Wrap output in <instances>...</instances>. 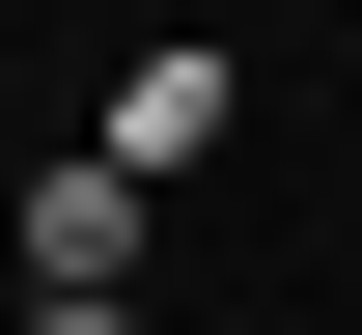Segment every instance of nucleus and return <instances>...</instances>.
<instances>
[{"label": "nucleus", "instance_id": "1", "mask_svg": "<svg viewBox=\"0 0 362 335\" xmlns=\"http://www.w3.org/2000/svg\"><path fill=\"white\" fill-rule=\"evenodd\" d=\"M0 251H28V307H112V280H139V168H28Z\"/></svg>", "mask_w": 362, "mask_h": 335}, {"label": "nucleus", "instance_id": "2", "mask_svg": "<svg viewBox=\"0 0 362 335\" xmlns=\"http://www.w3.org/2000/svg\"><path fill=\"white\" fill-rule=\"evenodd\" d=\"M28 335H139V307H28Z\"/></svg>", "mask_w": 362, "mask_h": 335}]
</instances>
